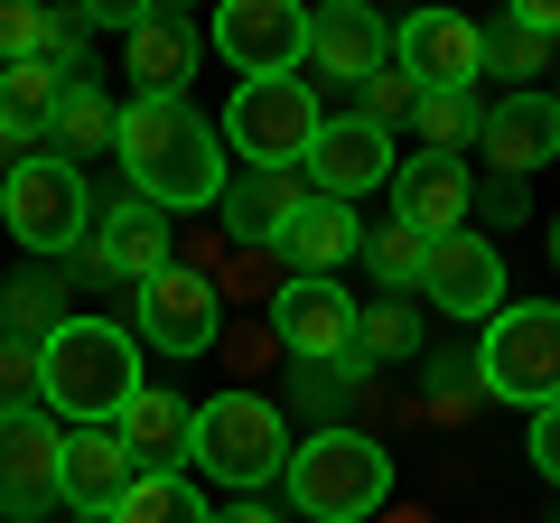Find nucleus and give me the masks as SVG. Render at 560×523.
Listing matches in <instances>:
<instances>
[{"instance_id":"f257e3e1","label":"nucleus","mask_w":560,"mask_h":523,"mask_svg":"<svg viewBox=\"0 0 560 523\" xmlns=\"http://www.w3.org/2000/svg\"><path fill=\"white\" fill-rule=\"evenodd\" d=\"M113 150L131 168V197H150L160 216H187V206H215L224 197V141L197 103H160V94H131L113 121Z\"/></svg>"},{"instance_id":"f03ea898","label":"nucleus","mask_w":560,"mask_h":523,"mask_svg":"<svg viewBox=\"0 0 560 523\" xmlns=\"http://www.w3.org/2000/svg\"><path fill=\"white\" fill-rule=\"evenodd\" d=\"M140 393V337L113 318H66L38 346V411L66 430H103L121 421V403Z\"/></svg>"},{"instance_id":"7ed1b4c3","label":"nucleus","mask_w":560,"mask_h":523,"mask_svg":"<svg viewBox=\"0 0 560 523\" xmlns=\"http://www.w3.org/2000/svg\"><path fill=\"white\" fill-rule=\"evenodd\" d=\"M280 486H290V504H300L308 523H364L383 496H393V449L327 421V430H308V440L290 449Z\"/></svg>"},{"instance_id":"20e7f679","label":"nucleus","mask_w":560,"mask_h":523,"mask_svg":"<svg viewBox=\"0 0 560 523\" xmlns=\"http://www.w3.org/2000/svg\"><path fill=\"white\" fill-rule=\"evenodd\" d=\"M290 421H280V403H261V393H215V403H197V430H187V467L215 486H234V496H253V486H271L280 467H290Z\"/></svg>"},{"instance_id":"39448f33","label":"nucleus","mask_w":560,"mask_h":523,"mask_svg":"<svg viewBox=\"0 0 560 523\" xmlns=\"http://www.w3.org/2000/svg\"><path fill=\"white\" fill-rule=\"evenodd\" d=\"M318 84L308 75H261V84H234V103H224L215 141L224 160L243 150V168H300L308 141H318Z\"/></svg>"},{"instance_id":"423d86ee","label":"nucleus","mask_w":560,"mask_h":523,"mask_svg":"<svg viewBox=\"0 0 560 523\" xmlns=\"http://www.w3.org/2000/svg\"><path fill=\"white\" fill-rule=\"evenodd\" d=\"M477 374L495 403H560V309L551 300H504L486 318V346H477Z\"/></svg>"},{"instance_id":"0eeeda50","label":"nucleus","mask_w":560,"mask_h":523,"mask_svg":"<svg viewBox=\"0 0 560 523\" xmlns=\"http://www.w3.org/2000/svg\"><path fill=\"white\" fill-rule=\"evenodd\" d=\"M0 224L28 243V253H75L84 224H94V206H84V178L66 160H20L10 178H0Z\"/></svg>"},{"instance_id":"6e6552de","label":"nucleus","mask_w":560,"mask_h":523,"mask_svg":"<svg viewBox=\"0 0 560 523\" xmlns=\"http://www.w3.org/2000/svg\"><path fill=\"white\" fill-rule=\"evenodd\" d=\"M206 38H215V57L234 66L243 84L300 75V66H308V10H300V0H224Z\"/></svg>"},{"instance_id":"1a4fd4ad","label":"nucleus","mask_w":560,"mask_h":523,"mask_svg":"<svg viewBox=\"0 0 560 523\" xmlns=\"http://www.w3.org/2000/svg\"><path fill=\"white\" fill-rule=\"evenodd\" d=\"M393 66L420 84V94H477L486 75V28L458 20V10H411L393 28Z\"/></svg>"},{"instance_id":"9d476101","label":"nucleus","mask_w":560,"mask_h":523,"mask_svg":"<svg viewBox=\"0 0 560 523\" xmlns=\"http://www.w3.org/2000/svg\"><path fill=\"white\" fill-rule=\"evenodd\" d=\"M140 337L160 346V356H206L224 327V300H215V271H197V262H168L160 281H140Z\"/></svg>"},{"instance_id":"9b49d317","label":"nucleus","mask_w":560,"mask_h":523,"mask_svg":"<svg viewBox=\"0 0 560 523\" xmlns=\"http://www.w3.org/2000/svg\"><path fill=\"white\" fill-rule=\"evenodd\" d=\"M271 337L300 356V374H327V364L355 356V300H346L337 281H280Z\"/></svg>"},{"instance_id":"f8f14e48","label":"nucleus","mask_w":560,"mask_h":523,"mask_svg":"<svg viewBox=\"0 0 560 523\" xmlns=\"http://www.w3.org/2000/svg\"><path fill=\"white\" fill-rule=\"evenodd\" d=\"M57 458H66V421L0 411V514L10 523H38L57 504Z\"/></svg>"},{"instance_id":"ddd939ff","label":"nucleus","mask_w":560,"mask_h":523,"mask_svg":"<svg viewBox=\"0 0 560 523\" xmlns=\"http://www.w3.org/2000/svg\"><path fill=\"white\" fill-rule=\"evenodd\" d=\"M477 150L495 160V178H504V187H514V178H533V168H551V160H560V103L541 94V84H523V94L486 103Z\"/></svg>"},{"instance_id":"4468645a","label":"nucleus","mask_w":560,"mask_h":523,"mask_svg":"<svg viewBox=\"0 0 560 523\" xmlns=\"http://www.w3.org/2000/svg\"><path fill=\"white\" fill-rule=\"evenodd\" d=\"M308 187H318L327 206H355L364 187H383L393 178V131H374V121H318V141H308Z\"/></svg>"},{"instance_id":"2eb2a0df","label":"nucleus","mask_w":560,"mask_h":523,"mask_svg":"<svg viewBox=\"0 0 560 523\" xmlns=\"http://www.w3.org/2000/svg\"><path fill=\"white\" fill-rule=\"evenodd\" d=\"M420 290L448 309V318H495L504 309V253L486 234H440L420 262Z\"/></svg>"},{"instance_id":"dca6fc26","label":"nucleus","mask_w":560,"mask_h":523,"mask_svg":"<svg viewBox=\"0 0 560 523\" xmlns=\"http://www.w3.org/2000/svg\"><path fill=\"white\" fill-rule=\"evenodd\" d=\"M140 486V467H131V449H121V430L103 421V430H66V458H57V504H75L84 523H103L121 496Z\"/></svg>"},{"instance_id":"f3484780","label":"nucleus","mask_w":560,"mask_h":523,"mask_svg":"<svg viewBox=\"0 0 560 523\" xmlns=\"http://www.w3.org/2000/svg\"><path fill=\"white\" fill-rule=\"evenodd\" d=\"M308 66H318V84H364L374 66H393V28L364 0H327V10H308Z\"/></svg>"},{"instance_id":"a211bd4d","label":"nucleus","mask_w":560,"mask_h":523,"mask_svg":"<svg viewBox=\"0 0 560 523\" xmlns=\"http://www.w3.org/2000/svg\"><path fill=\"white\" fill-rule=\"evenodd\" d=\"M393 216L420 224V234L440 243V234H467V216H477V178H467V160H401L393 168Z\"/></svg>"},{"instance_id":"6ab92c4d","label":"nucleus","mask_w":560,"mask_h":523,"mask_svg":"<svg viewBox=\"0 0 560 523\" xmlns=\"http://www.w3.org/2000/svg\"><path fill=\"white\" fill-rule=\"evenodd\" d=\"M84 262H94V271H113V281H160L168 262V216L150 197H121L113 216H94V243H84Z\"/></svg>"},{"instance_id":"aec40b11","label":"nucleus","mask_w":560,"mask_h":523,"mask_svg":"<svg viewBox=\"0 0 560 523\" xmlns=\"http://www.w3.org/2000/svg\"><path fill=\"white\" fill-rule=\"evenodd\" d=\"M121 449H131V467L140 477H178V458H187V430H197V403H178L168 383H140L131 403H121Z\"/></svg>"},{"instance_id":"412c9836","label":"nucleus","mask_w":560,"mask_h":523,"mask_svg":"<svg viewBox=\"0 0 560 523\" xmlns=\"http://www.w3.org/2000/svg\"><path fill=\"white\" fill-rule=\"evenodd\" d=\"M271 253L290 262V281H337V262H355V253H364V224H355V206L308 197L300 216L280 224V243H271Z\"/></svg>"},{"instance_id":"4be33fe9","label":"nucleus","mask_w":560,"mask_h":523,"mask_svg":"<svg viewBox=\"0 0 560 523\" xmlns=\"http://www.w3.org/2000/svg\"><path fill=\"white\" fill-rule=\"evenodd\" d=\"M131 75H140V94L187 103V75H197V28H187L178 10H150V20L131 28Z\"/></svg>"},{"instance_id":"5701e85b","label":"nucleus","mask_w":560,"mask_h":523,"mask_svg":"<svg viewBox=\"0 0 560 523\" xmlns=\"http://www.w3.org/2000/svg\"><path fill=\"white\" fill-rule=\"evenodd\" d=\"M308 197H318L308 168H253V187H234V234L243 243H280V224L300 216Z\"/></svg>"},{"instance_id":"b1692460","label":"nucleus","mask_w":560,"mask_h":523,"mask_svg":"<svg viewBox=\"0 0 560 523\" xmlns=\"http://www.w3.org/2000/svg\"><path fill=\"white\" fill-rule=\"evenodd\" d=\"M113 121H121V103H103L94 75H75V84H66V103H57V121H47V160L75 168L84 150H113Z\"/></svg>"},{"instance_id":"393cba45","label":"nucleus","mask_w":560,"mask_h":523,"mask_svg":"<svg viewBox=\"0 0 560 523\" xmlns=\"http://www.w3.org/2000/svg\"><path fill=\"white\" fill-rule=\"evenodd\" d=\"M103 523H215V504H206L187 477H140Z\"/></svg>"},{"instance_id":"a878e982","label":"nucleus","mask_w":560,"mask_h":523,"mask_svg":"<svg viewBox=\"0 0 560 523\" xmlns=\"http://www.w3.org/2000/svg\"><path fill=\"white\" fill-rule=\"evenodd\" d=\"M57 103H66V75H57L47 57H28V66H0V113H10V121H28L38 141H47V121H57Z\"/></svg>"},{"instance_id":"bb28decb","label":"nucleus","mask_w":560,"mask_h":523,"mask_svg":"<svg viewBox=\"0 0 560 523\" xmlns=\"http://www.w3.org/2000/svg\"><path fill=\"white\" fill-rule=\"evenodd\" d=\"M477 121H486L477 94H420V103H411V131L430 141V160H458V150L477 141Z\"/></svg>"},{"instance_id":"cd10ccee","label":"nucleus","mask_w":560,"mask_h":523,"mask_svg":"<svg viewBox=\"0 0 560 523\" xmlns=\"http://www.w3.org/2000/svg\"><path fill=\"white\" fill-rule=\"evenodd\" d=\"M75 309H57V281H10L0 290V337L10 346H47Z\"/></svg>"},{"instance_id":"c85d7f7f","label":"nucleus","mask_w":560,"mask_h":523,"mask_svg":"<svg viewBox=\"0 0 560 523\" xmlns=\"http://www.w3.org/2000/svg\"><path fill=\"white\" fill-rule=\"evenodd\" d=\"M420 346V318L401 300H374V309H355V364H401Z\"/></svg>"},{"instance_id":"c756f323","label":"nucleus","mask_w":560,"mask_h":523,"mask_svg":"<svg viewBox=\"0 0 560 523\" xmlns=\"http://www.w3.org/2000/svg\"><path fill=\"white\" fill-rule=\"evenodd\" d=\"M364 262L383 271V300H393V290H411V281H420V262H430V234L393 216V224H374V234H364Z\"/></svg>"},{"instance_id":"7c9ffc66","label":"nucleus","mask_w":560,"mask_h":523,"mask_svg":"<svg viewBox=\"0 0 560 523\" xmlns=\"http://www.w3.org/2000/svg\"><path fill=\"white\" fill-rule=\"evenodd\" d=\"M280 281H290V262H280L271 243H243V253L224 262V281H215V300H280Z\"/></svg>"},{"instance_id":"2f4dec72","label":"nucleus","mask_w":560,"mask_h":523,"mask_svg":"<svg viewBox=\"0 0 560 523\" xmlns=\"http://www.w3.org/2000/svg\"><path fill=\"white\" fill-rule=\"evenodd\" d=\"M411 103H420V84L401 75V66H374V75H364V113H355V121L393 131V121H411Z\"/></svg>"},{"instance_id":"473e14b6","label":"nucleus","mask_w":560,"mask_h":523,"mask_svg":"<svg viewBox=\"0 0 560 523\" xmlns=\"http://www.w3.org/2000/svg\"><path fill=\"white\" fill-rule=\"evenodd\" d=\"M47 47V10L38 0H0V66H28Z\"/></svg>"},{"instance_id":"72a5a7b5","label":"nucleus","mask_w":560,"mask_h":523,"mask_svg":"<svg viewBox=\"0 0 560 523\" xmlns=\"http://www.w3.org/2000/svg\"><path fill=\"white\" fill-rule=\"evenodd\" d=\"M0 411H38V346L0 337Z\"/></svg>"},{"instance_id":"f704fd0d","label":"nucleus","mask_w":560,"mask_h":523,"mask_svg":"<svg viewBox=\"0 0 560 523\" xmlns=\"http://www.w3.org/2000/svg\"><path fill=\"white\" fill-rule=\"evenodd\" d=\"M486 66H495V75H551L541 38H523V28H486Z\"/></svg>"},{"instance_id":"c9c22d12","label":"nucleus","mask_w":560,"mask_h":523,"mask_svg":"<svg viewBox=\"0 0 560 523\" xmlns=\"http://www.w3.org/2000/svg\"><path fill=\"white\" fill-rule=\"evenodd\" d=\"M523 449H533V467L560 486V403H541V411H533V440H523Z\"/></svg>"},{"instance_id":"e433bc0d","label":"nucleus","mask_w":560,"mask_h":523,"mask_svg":"<svg viewBox=\"0 0 560 523\" xmlns=\"http://www.w3.org/2000/svg\"><path fill=\"white\" fill-rule=\"evenodd\" d=\"M467 364H440V393H430V411H440V421H458V411H477V393H467Z\"/></svg>"},{"instance_id":"4c0bfd02","label":"nucleus","mask_w":560,"mask_h":523,"mask_svg":"<svg viewBox=\"0 0 560 523\" xmlns=\"http://www.w3.org/2000/svg\"><path fill=\"white\" fill-rule=\"evenodd\" d=\"M215 523H271V514H261L253 496H234V514H215Z\"/></svg>"},{"instance_id":"58836bf2","label":"nucleus","mask_w":560,"mask_h":523,"mask_svg":"<svg viewBox=\"0 0 560 523\" xmlns=\"http://www.w3.org/2000/svg\"><path fill=\"white\" fill-rule=\"evenodd\" d=\"M551 262H560V216H551Z\"/></svg>"},{"instance_id":"ea45409f","label":"nucleus","mask_w":560,"mask_h":523,"mask_svg":"<svg viewBox=\"0 0 560 523\" xmlns=\"http://www.w3.org/2000/svg\"><path fill=\"white\" fill-rule=\"evenodd\" d=\"M551 103H560V94H551Z\"/></svg>"}]
</instances>
